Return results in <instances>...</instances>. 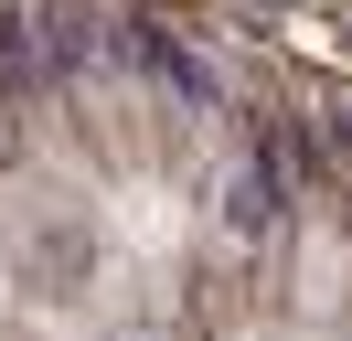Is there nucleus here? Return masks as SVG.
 <instances>
[{
    "label": "nucleus",
    "instance_id": "nucleus-4",
    "mask_svg": "<svg viewBox=\"0 0 352 341\" xmlns=\"http://www.w3.org/2000/svg\"><path fill=\"white\" fill-rule=\"evenodd\" d=\"M32 64H43V43H32V11H22V0H0V85H22Z\"/></svg>",
    "mask_w": 352,
    "mask_h": 341
},
{
    "label": "nucleus",
    "instance_id": "nucleus-3",
    "mask_svg": "<svg viewBox=\"0 0 352 341\" xmlns=\"http://www.w3.org/2000/svg\"><path fill=\"white\" fill-rule=\"evenodd\" d=\"M54 64H65V75L129 64V21H118V11H96V0H65V11H54Z\"/></svg>",
    "mask_w": 352,
    "mask_h": 341
},
{
    "label": "nucleus",
    "instance_id": "nucleus-5",
    "mask_svg": "<svg viewBox=\"0 0 352 341\" xmlns=\"http://www.w3.org/2000/svg\"><path fill=\"white\" fill-rule=\"evenodd\" d=\"M320 149H331V170H342V182H352V96H342V107H331V118H320Z\"/></svg>",
    "mask_w": 352,
    "mask_h": 341
},
{
    "label": "nucleus",
    "instance_id": "nucleus-1",
    "mask_svg": "<svg viewBox=\"0 0 352 341\" xmlns=\"http://www.w3.org/2000/svg\"><path fill=\"white\" fill-rule=\"evenodd\" d=\"M129 64H139V75H150L171 107H192V118H214V107H224L214 54H203L192 32H171V21H129Z\"/></svg>",
    "mask_w": 352,
    "mask_h": 341
},
{
    "label": "nucleus",
    "instance_id": "nucleus-2",
    "mask_svg": "<svg viewBox=\"0 0 352 341\" xmlns=\"http://www.w3.org/2000/svg\"><path fill=\"white\" fill-rule=\"evenodd\" d=\"M214 213H224V234L267 245V234L288 224V170H278V149H256V139H245L235 160L214 170Z\"/></svg>",
    "mask_w": 352,
    "mask_h": 341
}]
</instances>
